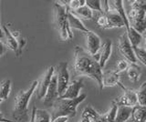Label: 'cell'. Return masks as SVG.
I'll use <instances>...</instances> for the list:
<instances>
[{"mask_svg": "<svg viewBox=\"0 0 146 122\" xmlns=\"http://www.w3.org/2000/svg\"><path fill=\"white\" fill-rule=\"evenodd\" d=\"M74 71L78 76H86L98 83L100 90H102V69L99 65V54L90 56L80 46L74 49Z\"/></svg>", "mask_w": 146, "mask_h": 122, "instance_id": "6da1fadb", "label": "cell"}, {"mask_svg": "<svg viewBox=\"0 0 146 122\" xmlns=\"http://www.w3.org/2000/svg\"><path fill=\"white\" fill-rule=\"evenodd\" d=\"M87 98L86 94H81L79 97L73 99L57 98L52 102L51 112L50 114V120L58 117H67L68 119L75 117L77 114V107L84 99Z\"/></svg>", "mask_w": 146, "mask_h": 122, "instance_id": "7a4b0ae2", "label": "cell"}, {"mask_svg": "<svg viewBox=\"0 0 146 122\" xmlns=\"http://www.w3.org/2000/svg\"><path fill=\"white\" fill-rule=\"evenodd\" d=\"M38 81L35 80L30 86V88L27 91L19 90L16 95L15 102H14V108L12 117L15 121L22 122L29 120V109H27V105H29V99L32 95L36 91V88L38 87Z\"/></svg>", "mask_w": 146, "mask_h": 122, "instance_id": "3957f363", "label": "cell"}, {"mask_svg": "<svg viewBox=\"0 0 146 122\" xmlns=\"http://www.w3.org/2000/svg\"><path fill=\"white\" fill-rule=\"evenodd\" d=\"M131 8L128 15L129 24L135 31L139 34L144 33L146 28L145 23V12H146V2L141 0H135L131 3Z\"/></svg>", "mask_w": 146, "mask_h": 122, "instance_id": "277c9868", "label": "cell"}, {"mask_svg": "<svg viewBox=\"0 0 146 122\" xmlns=\"http://www.w3.org/2000/svg\"><path fill=\"white\" fill-rule=\"evenodd\" d=\"M54 22L60 38L64 41L73 39V34L68 23V8L60 3H55L54 7Z\"/></svg>", "mask_w": 146, "mask_h": 122, "instance_id": "5b68a950", "label": "cell"}, {"mask_svg": "<svg viewBox=\"0 0 146 122\" xmlns=\"http://www.w3.org/2000/svg\"><path fill=\"white\" fill-rule=\"evenodd\" d=\"M96 24L100 28L102 29H110L114 28H120L124 26V23H123L121 17L115 11L110 9V8L107 12L102 13L98 16L97 20H96Z\"/></svg>", "mask_w": 146, "mask_h": 122, "instance_id": "8992f818", "label": "cell"}, {"mask_svg": "<svg viewBox=\"0 0 146 122\" xmlns=\"http://www.w3.org/2000/svg\"><path fill=\"white\" fill-rule=\"evenodd\" d=\"M3 29H4L5 36H6L7 46L8 47L9 49H11L12 51L16 53L17 57H20V55L22 54L23 47L26 45V40L20 38V35L18 32H17L16 34L11 33L9 29L7 28L6 25L3 26Z\"/></svg>", "mask_w": 146, "mask_h": 122, "instance_id": "52a82bcc", "label": "cell"}, {"mask_svg": "<svg viewBox=\"0 0 146 122\" xmlns=\"http://www.w3.org/2000/svg\"><path fill=\"white\" fill-rule=\"evenodd\" d=\"M57 78V90L58 97L63 94L64 90L66 89L67 86L70 83V74L68 70V63L60 62L58 63L56 69L54 71Z\"/></svg>", "mask_w": 146, "mask_h": 122, "instance_id": "ba28073f", "label": "cell"}, {"mask_svg": "<svg viewBox=\"0 0 146 122\" xmlns=\"http://www.w3.org/2000/svg\"><path fill=\"white\" fill-rule=\"evenodd\" d=\"M118 49L120 53L123 56L126 61H129L131 63H136V58L132 50V47L127 38L126 33L122 34L118 40Z\"/></svg>", "mask_w": 146, "mask_h": 122, "instance_id": "9c48e42d", "label": "cell"}, {"mask_svg": "<svg viewBox=\"0 0 146 122\" xmlns=\"http://www.w3.org/2000/svg\"><path fill=\"white\" fill-rule=\"evenodd\" d=\"M85 36L87 47L86 52L90 54V56H95L96 54H98V51L102 47V40H100L99 36L92 31H88L87 33H85Z\"/></svg>", "mask_w": 146, "mask_h": 122, "instance_id": "30bf717a", "label": "cell"}, {"mask_svg": "<svg viewBox=\"0 0 146 122\" xmlns=\"http://www.w3.org/2000/svg\"><path fill=\"white\" fill-rule=\"evenodd\" d=\"M124 92L119 98L112 100L113 103H115L117 106H124V107H134L137 105V98L135 90H131L129 88H123Z\"/></svg>", "mask_w": 146, "mask_h": 122, "instance_id": "8fae6325", "label": "cell"}, {"mask_svg": "<svg viewBox=\"0 0 146 122\" xmlns=\"http://www.w3.org/2000/svg\"><path fill=\"white\" fill-rule=\"evenodd\" d=\"M54 71H55V67H49L47 72H46L44 76L41 78V79L38 81V88H36V98H38V99H41L44 98L46 92H47L48 85L50 83V80H51V78L54 74Z\"/></svg>", "mask_w": 146, "mask_h": 122, "instance_id": "7c38bea8", "label": "cell"}, {"mask_svg": "<svg viewBox=\"0 0 146 122\" xmlns=\"http://www.w3.org/2000/svg\"><path fill=\"white\" fill-rule=\"evenodd\" d=\"M82 79H76L68 83L66 89L64 90L63 94L59 98H68V99H73L80 96V90L83 87L82 84Z\"/></svg>", "mask_w": 146, "mask_h": 122, "instance_id": "4fadbf2b", "label": "cell"}, {"mask_svg": "<svg viewBox=\"0 0 146 122\" xmlns=\"http://www.w3.org/2000/svg\"><path fill=\"white\" fill-rule=\"evenodd\" d=\"M102 88L105 87H115V86H119L122 89L125 87L121 84L120 82V76L115 71H107L105 73H102Z\"/></svg>", "mask_w": 146, "mask_h": 122, "instance_id": "5bb4252c", "label": "cell"}, {"mask_svg": "<svg viewBox=\"0 0 146 122\" xmlns=\"http://www.w3.org/2000/svg\"><path fill=\"white\" fill-rule=\"evenodd\" d=\"M80 122H107L103 115H100L92 107H87L84 108L81 115Z\"/></svg>", "mask_w": 146, "mask_h": 122, "instance_id": "9a60e30c", "label": "cell"}, {"mask_svg": "<svg viewBox=\"0 0 146 122\" xmlns=\"http://www.w3.org/2000/svg\"><path fill=\"white\" fill-rule=\"evenodd\" d=\"M57 98H58V90H57V78L54 73L48 87L47 92H46L44 96V103L50 106Z\"/></svg>", "mask_w": 146, "mask_h": 122, "instance_id": "2e32d148", "label": "cell"}, {"mask_svg": "<svg viewBox=\"0 0 146 122\" xmlns=\"http://www.w3.org/2000/svg\"><path fill=\"white\" fill-rule=\"evenodd\" d=\"M111 47H112L111 41L107 39L106 41L102 45V47L100 48V52L99 54V65L100 67H102V69L105 67V65H106L109 58L111 57Z\"/></svg>", "mask_w": 146, "mask_h": 122, "instance_id": "e0dca14e", "label": "cell"}, {"mask_svg": "<svg viewBox=\"0 0 146 122\" xmlns=\"http://www.w3.org/2000/svg\"><path fill=\"white\" fill-rule=\"evenodd\" d=\"M67 17H68V26L70 28H73V29H77L82 31V32L87 33L88 31H90L88 28H86V26H84V24L82 23V21L80 19L78 18L77 16H75L73 14L68 10V14H67Z\"/></svg>", "mask_w": 146, "mask_h": 122, "instance_id": "ac0fdd59", "label": "cell"}, {"mask_svg": "<svg viewBox=\"0 0 146 122\" xmlns=\"http://www.w3.org/2000/svg\"><path fill=\"white\" fill-rule=\"evenodd\" d=\"M131 117L132 122H146V107L140 105L132 107Z\"/></svg>", "mask_w": 146, "mask_h": 122, "instance_id": "d6986e66", "label": "cell"}, {"mask_svg": "<svg viewBox=\"0 0 146 122\" xmlns=\"http://www.w3.org/2000/svg\"><path fill=\"white\" fill-rule=\"evenodd\" d=\"M68 10L80 20L81 19L90 20V19H92V17H93V11L90 10L86 5H84L83 7H80L79 8H77V9H74V10H70V9H68Z\"/></svg>", "mask_w": 146, "mask_h": 122, "instance_id": "ffe728a7", "label": "cell"}, {"mask_svg": "<svg viewBox=\"0 0 146 122\" xmlns=\"http://www.w3.org/2000/svg\"><path fill=\"white\" fill-rule=\"evenodd\" d=\"M131 113V107L118 106L115 119H114V122H126L130 119Z\"/></svg>", "mask_w": 146, "mask_h": 122, "instance_id": "44dd1931", "label": "cell"}, {"mask_svg": "<svg viewBox=\"0 0 146 122\" xmlns=\"http://www.w3.org/2000/svg\"><path fill=\"white\" fill-rule=\"evenodd\" d=\"M127 76L131 82H137L140 79L141 76V69L139 66H137L135 63H131L127 67Z\"/></svg>", "mask_w": 146, "mask_h": 122, "instance_id": "7402d4cb", "label": "cell"}, {"mask_svg": "<svg viewBox=\"0 0 146 122\" xmlns=\"http://www.w3.org/2000/svg\"><path fill=\"white\" fill-rule=\"evenodd\" d=\"M126 35H127V38L129 39V41H130L132 47H138V45L140 44L141 38H143L141 35L139 34L137 31H135L131 26H130V28L126 30Z\"/></svg>", "mask_w": 146, "mask_h": 122, "instance_id": "603a6c76", "label": "cell"}, {"mask_svg": "<svg viewBox=\"0 0 146 122\" xmlns=\"http://www.w3.org/2000/svg\"><path fill=\"white\" fill-rule=\"evenodd\" d=\"M11 89V81L6 79L0 83V104L4 100H7Z\"/></svg>", "mask_w": 146, "mask_h": 122, "instance_id": "cb8c5ba5", "label": "cell"}, {"mask_svg": "<svg viewBox=\"0 0 146 122\" xmlns=\"http://www.w3.org/2000/svg\"><path fill=\"white\" fill-rule=\"evenodd\" d=\"M137 104L140 106L145 107V98H146V82H143L141 85L138 90H135Z\"/></svg>", "mask_w": 146, "mask_h": 122, "instance_id": "d4e9b609", "label": "cell"}, {"mask_svg": "<svg viewBox=\"0 0 146 122\" xmlns=\"http://www.w3.org/2000/svg\"><path fill=\"white\" fill-rule=\"evenodd\" d=\"M35 122H50L49 112L45 109H36Z\"/></svg>", "mask_w": 146, "mask_h": 122, "instance_id": "484cf974", "label": "cell"}, {"mask_svg": "<svg viewBox=\"0 0 146 122\" xmlns=\"http://www.w3.org/2000/svg\"><path fill=\"white\" fill-rule=\"evenodd\" d=\"M132 50H133V54L135 56L136 60H139L141 62L143 65H146V51L144 47H132Z\"/></svg>", "mask_w": 146, "mask_h": 122, "instance_id": "4316f807", "label": "cell"}, {"mask_svg": "<svg viewBox=\"0 0 146 122\" xmlns=\"http://www.w3.org/2000/svg\"><path fill=\"white\" fill-rule=\"evenodd\" d=\"M85 5L88 7L90 10L98 11L100 14L102 13V4H100V0H85Z\"/></svg>", "mask_w": 146, "mask_h": 122, "instance_id": "83f0119b", "label": "cell"}, {"mask_svg": "<svg viewBox=\"0 0 146 122\" xmlns=\"http://www.w3.org/2000/svg\"><path fill=\"white\" fill-rule=\"evenodd\" d=\"M117 105L115 103H113L111 101V107L110 108V110L105 113L103 115L104 119H106L107 122H114V119H115V115H116V111H117Z\"/></svg>", "mask_w": 146, "mask_h": 122, "instance_id": "f1b7e54d", "label": "cell"}, {"mask_svg": "<svg viewBox=\"0 0 146 122\" xmlns=\"http://www.w3.org/2000/svg\"><path fill=\"white\" fill-rule=\"evenodd\" d=\"M128 66H129V63H128V61H126L124 58H123V59H121V60L118 61L117 65H116V69L114 70V71L119 74L120 72L126 70Z\"/></svg>", "mask_w": 146, "mask_h": 122, "instance_id": "f546056e", "label": "cell"}, {"mask_svg": "<svg viewBox=\"0 0 146 122\" xmlns=\"http://www.w3.org/2000/svg\"><path fill=\"white\" fill-rule=\"evenodd\" d=\"M68 120V119L67 117H58L52 120H50V122H67Z\"/></svg>", "mask_w": 146, "mask_h": 122, "instance_id": "4dcf8cb0", "label": "cell"}, {"mask_svg": "<svg viewBox=\"0 0 146 122\" xmlns=\"http://www.w3.org/2000/svg\"><path fill=\"white\" fill-rule=\"evenodd\" d=\"M6 51H7V47H6V46L0 41V57H2L5 53H6Z\"/></svg>", "mask_w": 146, "mask_h": 122, "instance_id": "1f68e13d", "label": "cell"}, {"mask_svg": "<svg viewBox=\"0 0 146 122\" xmlns=\"http://www.w3.org/2000/svg\"><path fill=\"white\" fill-rule=\"evenodd\" d=\"M36 106L34 105L32 107V112H31V117H30V120L29 122H35V112H36Z\"/></svg>", "mask_w": 146, "mask_h": 122, "instance_id": "d6a6232c", "label": "cell"}, {"mask_svg": "<svg viewBox=\"0 0 146 122\" xmlns=\"http://www.w3.org/2000/svg\"><path fill=\"white\" fill-rule=\"evenodd\" d=\"M0 122H17V121H15V120H8L7 119H5V117H3V115H2V113L0 112Z\"/></svg>", "mask_w": 146, "mask_h": 122, "instance_id": "836d02e7", "label": "cell"}, {"mask_svg": "<svg viewBox=\"0 0 146 122\" xmlns=\"http://www.w3.org/2000/svg\"><path fill=\"white\" fill-rule=\"evenodd\" d=\"M4 37V33L2 32V30H1V28H0V38H2Z\"/></svg>", "mask_w": 146, "mask_h": 122, "instance_id": "e575fe53", "label": "cell"}]
</instances>
